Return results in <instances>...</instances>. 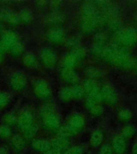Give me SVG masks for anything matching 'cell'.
<instances>
[{
  "instance_id": "53",
  "label": "cell",
  "mask_w": 137,
  "mask_h": 154,
  "mask_svg": "<svg viewBox=\"0 0 137 154\" xmlns=\"http://www.w3.org/2000/svg\"><path fill=\"white\" fill-rule=\"evenodd\" d=\"M135 21L137 23V10L136 11H135Z\"/></svg>"
},
{
  "instance_id": "4",
  "label": "cell",
  "mask_w": 137,
  "mask_h": 154,
  "mask_svg": "<svg viewBox=\"0 0 137 154\" xmlns=\"http://www.w3.org/2000/svg\"><path fill=\"white\" fill-rule=\"evenodd\" d=\"M83 88L85 91V93L87 94V96H91L92 98L95 99L99 103L101 101H103L100 93V88H99L96 80L91 79H85L83 84Z\"/></svg>"
},
{
  "instance_id": "14",
  "label": "cell",
  "mask_w": 137,
  "mask_h": 154,
  "mask_svg": "<svg viewBox=\"0 0 137 154\" xmlns=\"http://www.w3.org/2000/svg\"><path fill=\"white\" fill-rule=\"evenodd\" d=\"M0 21L10 24H18L19 23V14L10 9H0Z\"/></svg>"
},
{
  "instance_id": "40",
  "label": "cell",
  "mask_w": 137,
  "mask_h": 154,
  "mask_svg": "<svg viewBox=\"0 0 137 154\" xmlns=\"http://www.w3.org/2000/svg\"><path fill=\"white\" fill-rule=\"evenodd\" d=\"M11 136V130L7 125H0V137L6 139Z\"/></svg>"
},
{
  "instance_id": "2",
  "label": "cell",
  "mask_w": 137,
  "mask_h": 154,
  "mask_svg": "<svg viewBox=\"0 0 137 154\" xmlns=\"http://www.w3.org/2000/svg\"><path fill=\"white\" fill-rule=\"evenodd\" d=\"M117 40L123 47L127 48L133 47L137 43V30L133 26L123 28L117 33Z\"/></svg>"
},
{
  "instance_id": "39",
  "label": "cell",
  "mask_w": 137,
  "mask_h": 154,
  "mask_svg": "<svg viewBox=\"0 0 137 154\" xmlns=\"http://www.w3.org/2000/svg\"><path fill=\"white\" fill-rule=\"evenodd\" d=\"M79 44H80V40L76 36H72V37H70V38H68L66 40V45H67V47L72 48V49H74V48L80 46Z\"/></svg>"
},
{
  "instance_id": "11",
  "label": "cell",
  "mask_w": 137,
  "mask_h": 154,
  "mask_svg": "<svg viewBox=\"0 0 137 154\" xmlns=\"http://www.w3.org/2000/svg\"><path fill=\"white\" fill-rule=\"evenodd\" d=\"M60 117L56 112L51 113L43 118V126L49 131H58L60 128Z\"/></svg>"
},
{
  "instance_id": "29",
  "label": "cell",
  "mask_w": 137,
  "mask_h": 154,
  "mask_svg": "<svg viewBox=\"0 0 137 154\" xmlns=\"http://www.w3.org/2000/svg\"><path fill=\"white\" fill-rule=\"evenodd\" d=\"M70 53L78 60V62L84 60L87 55V51L85 50V48L81 47V46H79V47L74 48V49H72Z\"/></svg>"
},
{
  "instance_id": "13",
  "label": "cell",
  "mask_w": 137,
  "mask_h": 154,
  "mask_svg": "<svg viewBox=\"0 0 137 154\" xmlns=\"http://www.w3.org/2000/svg\"><path fill=\"white\" fill-rule=\"evenodd\" d=\"M47 38L53 43H59L63 41L65 38L64 31L60 27H52L48 30L46 34Z\"/></svg>"
},
{
  "instance_id": "16",
  "label": "cell",
  "mask_w": 137,
  "mask_h": 154,
  "mask_svg": "<svg viewBox=\"0 0 137 154\" xmlns=\"http://www.w3.org/2000/svg\"><path fill=\"white\" fill-rule=\"evenodd\" d=\"M112 150L115 154H123L127 148V142L121 135H116L112 140Z\"/></svg>"
},
{
  "instance_id": "12",
  "label": "cell",
  "mask_w": 137,
  "mask_h": 154,
  "mask_svg": "<svg viewBox=\"0 0 137 154\" xmlns=\"http://www.w3.org/2000/svg\"><path fill=\"white\" fill-rule=\"evenodd\" d=\"M0 42L6 51L10 50L18 42V37L13 31H4L2 34Z\"/></svg>"
},
{
  "instance_id": "43",
  "label": "cell",
  "mask_w": 137,
  "mask_h": 154,
  "mask_svg": "<svg viewBox=\"0 0 137 154\" xmlns=\"http://www.w3.org/2000/svg\"><path fill=\"white\" fill-rule=\"evenodd\" d=\"M89 112L91 113L92 116H99L102 115V113L103 112V107L99 104V103H97L96 105H94L93 107H91V108L88 109Z\"/></svg>"
},
{
  "instance_id": "36",
  "label": "cell",
  "mask_w": 137,
  "mask_h": 154,
  "mask_svg": "<svg viewBox=\"0 0 137 154\" xmlns=\"http://www.w3.org/2000/svg\"><path fill=\"white\" fill-rule=\"evenodd\" d=\"M3 122H4V125H14L15 123H17V116H15V114L13 112H8L6 113L4 116H3Z\"/></svg>"
},
{
  "instance_id": "1",
  "label": "cell",
  "mask_w": 137,
  "mask_h": 154,
  "mask_svg": "<svg viewBox=\"0 0 137 154\" xmlns=\"http://www.w3.org/2000/svg\"><path fill=\"white\" fill-rule=\"evenodd\" d=\"M101 59L123 69H131L135 67L136 63L134 58L130 54L128 48L119 43L106 45Z\"/></svg>"
},
{
  "instance_id": "18",
  "label": "cell",
  "mask_w": 137,
  "mask_h": 154,
  "mask_svg": "<svg viewBox=\"0 0 137 154\" xmlns=\"http://www.w3.org/2000/svg\"><path fill=\"white\" fill-rule=\"evenodd\" d=\"M31 147L34 150L39 152H45L50 149H51L50 141L44 139H35L31 142Z\"/></svg>"
},
{
  "instance_id": "46",
  "label": "cell",
  "mask_w": 137,
  "mask_h": 154,
  "mask_svg": "<svg viewBox=\"0 0 137 154\" xmlns=\"http://www.w3.org/2000/svg\"><path fill=\"white\" fill-rule=\"evenodd\" d=\"M60 5H61V2H59V1H52V2H50V8L55 11H59V8L60 7Z\"/></svg>"
},
{
  "instance_id": "22",
  "label": "cell",
  "mask_w": 137,
  "mask_h": 154,
  "mask_svg": "<svg viewBox=\"0 0 137 154\" xmlns=\"http://www.w3.org/2000/svg\"><path fill=\"white\" fill-rule=\"evenodd\" d=\"M103 140V133L100 129H96L91 133L90 138V144L91 146H99Z\"/></svg>"
},
{
  "instance_id": "24",
  "label": "cell",
  "mask_w": 137,
  "mask_h": 154,
  "mask_svg": "<svg viewBox=\"0 0 137 154\" xmlns=\"http://www.w3.org/2000/svg\"><path fill=\"white\" fill-rule=\"evenodd\" d=\"M23 63L26 67L32 68V67H36L37 65V58L34 53L29 51V52L25 53V55H23Z\"/></svg>"
},
{
  "instance_id": "48",
  "label": "cell",
  "mask_w": 137,
  "mask_h": 154,
  "mask_svg": "<svg viewBox=\"0 0 137 154\" xmlns=\"http://www.w3.org/2000/svg\"><path fill=\"white\" fill-rule=\"evenodd\" d=\"M0 154H9V151H8V149H7V147H0Z\"/></svg>"
},
{
  "instance_id": "23",
  "label": "cell",
  "mask_w": 137,
  "mask_h": 154,
  "mask_svg": "<svg viewBox=\"0 0 137 154\" xmlns=\"http://www.w3.org/2000/svg\"><path fill=\"white\" fill-rule=\"evenodd\" d=\"M77 63H78V60L71 53L67 54L62 60V67H64V68L74 69V67L76 66Z\"/></svg>"
},
{
  "instance_id": "30",
  "label": "cell",
  "mask_w": 137,
  "mask_h": 154,
  "mask_svg": "<svg viewBox=\"0 0 137 154\" xmlns=\"http://www.w3.org/2000/svg\"><path fill=\"white\" fill-rule=\"evenodd\" d=\"M59 98L63 101H69L73 99L72 90L71 87L62 88L59 91Z\"/></svg>"
},
{
  "instance_id": "25",
  "label": "cell",
  "mask_w": 137,
  "mask_h": 154,
  "mask_svg": "<svg viewBox=\"0 0 137 154\" xmlns=\"http://www.w3.org/2000/svg\"><path fill=\"white\" fill-rule=\"evenodd\" d=\"M85 74H86L87 79L96 80V79L100 78L102 72H101V70L98 67L90 66V67H87L86 70H85Z\"/></svg>"
},
{
  "instance_id": "7",
  "label": "cell",
  "mask_w": 137,
  "mask_h": 154,
  "mask_svg": "<svg viewBox=\"0 0 137 154\" xmlns=\"http://www.w3.org/2000/svg\"><path fill=\"white\" fill-rule=\"evenodd\" d=\"M39 58L46 67H52L57 63V55L53 49L43 48L39 51Z\"/></svg>"
},
{
  "instance_id": "33",
  "label": "cell",
  "mask_w": 137,
  "mask_h": 154,
  "mask_svg": "<svg viewBox=\"0 0 137 154\" xmlns=\"http://www.w3.org/2000/svg\"><path fill=\"white\" fill-rule=\"evenodd\" d=\"M105 46H106L105 44L94 43L91 48V52H92L93 55L97 56V57L102 58V55H103V51H104V48H105Z\"/></svg>"
},
{
  "instance_id": "6",
  "label": "cell",
  "mask_w": 137,
  "mask_h": 154,
  "mask_svg": "<svg viewBox=\"0 0 137 154\" xmlns=\"http://www.w3.org/2000/svg\"><path fill=\"white\" fill-rule=\"evenodd\" d=\"M26 76L23 72L20 71H16L10 77V85L13 90L16 91H20L26 87Z\"/></svg>"
},
{
  "instance_id": "51",
  "label": "cell",
  "mask_w": 137,
  "mask_h": 154,
  "mask_svg": "<svg viewBox=\"0 0 137 154\" xmlns=\"http://www.w3.org/2000/svg\"><path fill=\"white\" fill-rule=\"evenodd\" d=\"M5 51L4 48H3V47H2V43H1V42H0V53H3Z\"/></svg>"
},
{
  "instance_id": "38",
  "label": "cell",
  "mask_w": 137,
  "mask_h": 154,
  "mask_svg": "<svg viewBox=\"0 0 137 154\" xmlns=\"http://www.w3.org/2000/svg\"><path fill=\"white\" fill-rule=\"evenodd\" d=\"M10 51H11V53L12 55H14V56H19V55H20L23 52L24 46L21 42H19V41H18V42L10 49Z\"/></svg>"
},
{
  "instance_id": "5",
  "label": "cell",
  "mask_w": 137,
  "mask_h": 154,
  "mask_svg": "<svg viewBox=\"0 0 137 154\" xmlns=\"http://www.w3.org/2000/svg\"><path fill=\"white\" fill-rule=\"evenodd\" d=\"M34 92L37 97L42 100H47L51 96V89L47 81L38 79L34 84Z\"/></svg>"
},
{
  "instance_id": "17",
  "label": "cell",
  "mask_w": 137,
  "mask_h": 154,
  "mask_svg": "<svg viewBox=\"0 0 137 154\" xmlns=\"http://www.w3.org/2000/svg\"><path fill=\"white\" fill-rule=\"evenodd\" d=\"M50 144L53 149L59 150L60 152L66 151L67 149L70 148V140L69 139L57 136L50 140Z\"/></svg>"
},
{
  "instance_id": "35",
  "label": "cell",
  "mask_w": 137,
  "mask_h": 154,
  "mask_svg": "<svg viewBox=\"0 0 137 154\" xmlns=\"http://www.w3.org/2000/svg\"><path fill=\"white\" fill-rule=\"evenodd\" d=\"M72 88V95H73V99H76V100H79V99H81L83 96H84L85 94V91H84L83 86H80L79 84H75V85H73Z\"/></svg>"
},
{
  "instance_id": "41",
  "label": "cell",
  "mask_w": 137,
  "mask_h": 154,
  "mask_svg": "<svg viewBox=\"0 0 137 154\" xmlns=\"http://www.w3.org/2000/svg\"><path fill=\"white\" fill-rule=\"evenodd\" d=\"M84 152V147L81 145H75V146L70 147L64 152L63 154H83Z\"/></svg>"
},
{
  "instance_id": "54",
  "label": "cell",
  "mask_w": 137,
  "mask_h": 154,
  "mask_svg": "<svg viewBox=\"0 0 137 154\" xmlns=\"http://www.w3.org/2000/svg\"><path fill=\"white\" fill-rule=\"evenodd\" d=\"M2 60V53H0V63H1Z\"/></svg>"
},
{
  "instance_id": "20",
  "label": "cell",
  "mask_w": 137,
  "mask_h": 154,
  "mask_svg": "<svg viewBox=\"0 0 137 154\" xmlns=\"http://www.w3.org/2000/svg\"><path fill=\"white\" fill-rule=\"evenodd\" d=\"M11 145L15 151H23L26 146V142H25L24 137L19 134L14 135L11 139Z\"/></svg>"
},
{
  "instance_id": "32",
  "label": "cell",
  "mask_w": 137,
  "mask_h": 154,
  "mask_svg": "<svg viewBox=\"0 0 137 154\" xmlns=\"http://www.w3.org/2000/svg\"><path fill=\"white\" fill-rule=\"evenodd\" d=\"M135 132V128L133 125H125L124 127L122 128V131H121V136L123 137H124L125 139H128V138H131L134 136Z\"/></svg>"
},
{
  "instance_id": "50",
  "label": "cell",
  "mask_w": 137,
  "mask_h": 154,
  "mask_svg": "<svg viewBox=\"0 0 137 154\" xmlns=\"http://www.w3.org/2000/svg\"><path fill=\"white\" fill-rule=\"evenodd\" d=\"M37 3H38V6H39V7H44L47 4V2L43 1V2H38Z\"/></svg>"
},
{
  "instance_id": "27",
  "label": "cell",
  "mask_w": 137,
  "mask_h": 154,
  "mask_svg": "<svg viewBox=\"0 0 137 154\" xmlns=\"http://www.w3.org/2000/svg\"><path fill=\"white\" fill-rule=\"evenodd\" d=\"M38 131V128L35 123H34L33 125L27 128L26 129L23 131V137L25 140H31L35 137L37 132Z\"/></svg>"
},
{
  "instance_id": "19",
  "label": "cell",
  "mask_w": 137,
  "mask_h": 154,
  "mask_svg": "<svg viewBox=\"0 0 137 154\" xmlns=\"http://www.w3.org/2000/svg\"><path fill=\"white\" fill-rule=\"evenodd\" d=\"M81 12L83 17H94L99 13L94 2H85L82 4Z\"/></svg>"
},
{
  "instance_id": "26",
  "label": "cell",
  "mask_w": 137,
  "mask_h": 154,
  "mask_svg": "<svg viewBox=\"0 0 137 154\" xmlns=\"http://www.w3.org/2000/svg\"><path fill=\"white\" fill-rule=\"evenodd\" d=\"M18 14H19V21L23 22L24 23H28L32 21V19H33L32 12L29 9H26V8L22 9L18 13Z\"/></svg>"
},
{
  "instance_id": "9",
  "label": "cell",
  "mask_w": 137,
  "mask_h": 154,
  "mask_svg": "<svg viewBox=\"0 0 137 154\" xmlns=\"http://www.w3.org/2000/svg\"><path fill=\"white\" fill-rule=\"evenodd\" d=\"M34 123L35 120H34L33 114L31 111L27 109L23 110L17 116V124L19 128L22 130V132L31 126Z\"/></svg>"
},
{
  "instance_id": "42",
  "label": "cell",
  "mask_w": 137,
  "mask_h": 154,
  "mask_svg": "<svg viewBox=\"0 0 137 154\" xmlns=\"http://www.w3.org/2000/svg\"><path fill=\"white\" fill-rule=\"evenodd\" d=\"M10 101V96L7 92L0 91V110L4 108Z\"/></svg>"
},
{
  "instance_id": "31",
  "label": "cell",
  "mask_w": 137,
  "mask_h": 154,
  "mask_svg": "<svg viewBox=\"0 0 137 154\" xmlns=\"http://www.w3.org/2000/svg\"><path fill=\"white\" fill-rule=\"evenodd\" d=\"M57 136L60 137H63V138H67V139H70V137L75 136L72 130L70 129V128L67 126V125L64 126L60 127L57 131Z\"/></svg>"
},
{
  "instance_id": "47",
  "label": "cell",
  "mask_w": 137,
  "mask_h": 154,
  "mask_svg": "<svg viewBox=\"0 0 137 154\" xmlns=\"http://www.w3.org/2000/svg\"><path fill=\"white\" fill-rule=\"evenodd\" d=\"M43 154H62V152H60L59 150H57L55 149H50L47 151H46L45 152H43Z\"/></svg>"
},
{
  "instance_id": "10",
  "label": "cell",
  "mask_w": 137,
  "mask_h": 154,
  "mask_svg": "<svg viewBox=\"0 0 137 154\" xmlns=\"http://www.w3.org/2000/svg\"><path fill=\"white\" fill-rule=\"evenodd\" d=\"M100 93L102 96V100L106 102L108 104L114 105L117 103L118 95L114 88L106 84L100 88Z\"/></svg>"
},
{
  "instance_id": "21",
  "label": "cell",
  "mask_w": 137,
  "mask_h": 154,
  "mask_svg": "<svg viewBox=\"0 0 137 154\" xmlns=\"http://www.w3.org/2000/svg\"><path fill=\"white\" fill-rule=\"evenodd\" d=\"M47 20L50 23L59 25L65 21V15L59 11H55L48 15Z\"/></svg>"
},
{
  "instance_id": "3",
  "label": "cell",
  "mask_w": 137,
  "mask_h": 154,
  "mask_svg": "<svg viewBox=\"0 0 137 154\" xmlns=\"http://www.w3.org/2000/svg\"><path fill=\"white\" fill-rule=\"evenodd\" d=\"M104 19V16L103 14H99V13L94 17H82L80 23L82 31L85 34L92 33L97 26L103 23Z\"/></svg>"
},
{
  "instance_id": "45",
  "label": "cell",
  "mask_w": 137,
  "mask_h": 154,
  "mask_svg": "<svg viewBox=\"0 0 137 154\" xmlns=\"http://www.w3.org/2000/svg\"><path fill=\"white\" fill-rule=\"evenodd\" d=\"M105 39L106 36L103 33H98L95 35V43L105 44Z\"/></svg>"
},
{
  "instance_id": "55",
  "label": "cell",
  "mask_w": 137,
  "mask_h": 154,
  "mask_svg": "<svg viewBox=\"0 0 137 154\" xmlns=\"http://www.w3.org/2000/svg\"><path fill=\"white\" fill-rule=\"evenodd\" d=\"M135 68H136V71H137V62L136 63H135Z\"/></svg>"
},
{
  "instance_id": "15",
  "label": "cell",
  "mask_w": 137,
  "mask_h": 154,
  "mask_svg": "<svg viewBox=\"0 0 137 154\" xmlns=\"http://www.w3.org/2000/svg\"><path fill=\"white\" fill-rule=\"evenodd\" d=\"M60 76L63 81L67 82L68 84H73V85L77 84L79 81V75L75 72L74 69H71V68L62 67L60 72Z\"/></svg>"
},
{
  "instance_id": "28",
  "label": "cell",
  "mask_w": 137,
  "mask_h": 154,
  "mask_svg": "<svg viewBox=\"0 0 137 154\" xmlns=\"http://www.w3.org/2000/svg\"><path fill=\"white\" fill-rule=\"evenodd\" d=\"M108 28L110 29V31L118 33L123 29L122 22L119 18L110 19L108 22Z\"/></svg>"
},
{
  "instance_id": "34",
  "label": "cell",
  "mask_w": 137,
  "mask_h": 154,
  "mask_svg": "<svg viewBox=\"0 0 137 154\" xmlns=\"http://www.w3.org/2000/svg\"><path fill=\"white\" fill-rule=\"evenodd\" d=\"M55 106L53 105L52 103H46V104L41 107L39 113H40L41 116L43 118L47 116L50 115L51 113L55 112Z\"/></svg>"
},
{
  "instance_id": "37",
  "label": "cell",
  "mask_w": 137,
  "mask_h": 154,
  "mask_svg": "<svg viewBox=\"0 0 137 154\" xmlns=\"http://www.w3.org/2000/svg\"><path fill=\"white\" fill-rule=\"evenodd\" d=\"M118 117H119L120 120H123V121L130 120L132 117V111L129 110L128 108H122L118 112Z\"/></svg>"
},
{
  "instance_id": "44",
  "label": "cell",
  "mask_w": 137,
  "mask_h": 154,
  "mask_svg": "<svg viewBox=\"0 0 137 154\" xmlns=\"http://www.w3.org/2000/svg\"><path fill=\"white\" fill-rule=\"evenodd\" d=\"M99 154H113L112 148H111V146L110 144H103V146L101 147L100 151H99Z\"/></svg>"
},
{
  "instance_id": "8",
  "label": "cell",
  "mask_w": 137,
  "mask_h": 154,
  "mask_svg": "<svg viewBox=\"0 0 137 154\" xmlns=\"http://www.w3.org/2000/svg\"><path fill=\"white\" fill-rule=\"evenodd\" d=\"M67 125L70 128V129L72 130L75 136L84 128V125H85V120L81 114L74 113L70 116Z\"/></svg>"
},
{
  "instance_id": "52",
  "label": "cell",
  "mask_w": 137,
  "mask_h": 154,
  "mask_svg": "<svg viewBox=\"0 0 137 154\" xmlns=\"http://www.w3.org/2000/svg\"><path fill=\"white\" fill-rule=\"evenodd\" d=\"M3 31H4V29H3V26H2V24L0 23V35H2L3 33Z\"/></svg>"
},
{
  "instance_id": "49",
  "label": "cell",
  "mask_w": 137,
  "mask_h": 154,
  "mask_svg": "<svg viewBox=\"0 0 137 154\" xmlns=\"http://www.w3.org/2000/svg\"><path fill=\"white\" fill-rule=\"evenodd\" d=\"M132 154H137V142L132 147Z\"/></svg>"
}]
</instances>
